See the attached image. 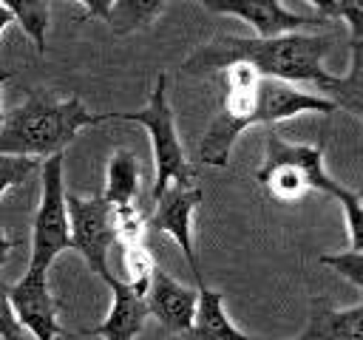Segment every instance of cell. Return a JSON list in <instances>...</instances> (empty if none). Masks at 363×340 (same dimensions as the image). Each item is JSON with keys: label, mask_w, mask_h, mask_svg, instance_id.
<instances>
[{"label": "cell", "mask_w": 363, "mask_h": 340, "mask_svg": "<svg viewBox=\"0 0 363 340\" xmlns=\"http://www.w3.org/2000/svg\"><path fill=\"white\" fill-rule=\"evenodd\" d=\"M335 37L332 34H278V37H218L210 45L199 48L184 71H221L230 62H247L258 71V76L281 79V82H312L326 91L337 108L363 113L360 102V74H363V45L352 48V65L346 76H332L323 68V57L329 54Z\"/></svg>", "instance_id": "6da1fadb"}, {"label": "cell", "mask_w": 363, "mask_h": 340, "mask_svg": "<svg viewBox=\"0 0 363 340\" xmlns=\"http://www.w3.org/2000/svg\"><path fill=\"white\" fill-rule=\"evenodd\" d=\"M105 122V113H88L77 96L54 102L45 94H31L23 105L3 113L0 153L48 159L62 153L79 128Z\"/></svg>", "instance_id": "7a4b0ae2"}, {"label": "cell", "mask_w": 363, "mask_h": 340, "mask_svg": "<svg viewBox=\"0 0 363 340\" xmlns=\"http://www.w3.org/2000/svg\"><path fill=\"white\" fill-rule=\"evenodd\" d=\"M164 74H159V82L150 94V102L145 110H133V113H105L108 119H125V122H136L150 133V144H153V159H156V178H153V190L150 198L156 201L167 184H179V187H196V170L190 167L184 147L176 136V125H173V110L167 105L164 96Z\"/></svg>", "instance_id": "3957f363"}, {"label": "cell", "mask_w": 363, "mask_h": 340, "mask_svg": "<svg viewBox=\"0 0 363 340\" xmlns=\"http://www.w3.org/2000/svg\"><path fill=\"white\" fill-rule=\"evenodd\" d=\"M43 196L34 215V232H31V264L28 269L45 272L51 261L71 249V232H68V212H65V187H62V153H54L43 159Z\"/></svg>", "instance_id": "277c9868"}, {"label": "cell", "mask_w": 363, "mask_h": 340, "mask_svg": "<svg viewBox=\"0 0 363 340\" xmlns=\"http://www.w3.org/2000/svg\"><path fill=\"white\" fill-rule=\"evenodd\" d=\"M65 212H68V232H71V249H79L91 272H96L105 283L113 278L108 266V252L116 244L113 227H111V204L102 196L79 198L65 196Z\"/></svg>", "instance_id": "5b68a950"}, {"label": "cell", "mask_w": 363, "mask_h": 340, "mask_svg": "<svg viewBox=\"0 0 363 340\" xmlns=\"http://www.w3.org/2000/svg\"><path fill=\"white\" fill-rule=\"evenodd\" d=\"M9 303H11V312H14L17 323L26 332H31L34 340H54L60 334L71 337V332H65L57 323V306H54V298L48 292L45 272L28 269L23 275V280L9 286Z\"/></svg>", "instance_id": "8992f818"}, {"label": "cell", "mask_w": 363, "mask_h": 340, "mask_svg": "<svg viewBox=\"0 0 363 340\" xmlns=\"http://www.w3.org/2000/svg\"><path fill=\"white\" fill-rule=\"evenodd\" d=\"M201 198H204V193H201V187H199V184H196V187L167 184V187H164V193L153 201V204H156V210L147 215V227H153V230L167 232V235H173V238H176V244L182 246L184 261H187V266H190V272H193V278H196L199 289L204 286V278H201L199 264H196V255H193L190 221H193V212H196V207L201 204Z\"/></svg>", "instance_id": "52a82bcc"}, {"label": "cell", "mask_w": 363, "mask_h": 340, "mask_svg": "<svg viewBox=\"0 0 363 340\" xmlns=\"http://www.w3.org/2000/svg\"><path fill=\"white\" fill-rule=\"evenodd\" d=\"M309 110L332 113V110H337V105L332 99L320 96V94H309V91L295 88L289 82L261 76V82L255 88V99H252L250 116H247V128L250 125H275L281 119H289V116H298V113H309Z\"/></svg>", "instance_id": "ba28073f"}, {"label": "cell", "mask_w": 363, "mask_h": 340, "mask_svg": "<svg viewBox=\"0 0 363 340\" xmlns=\"http://www.w3.org/2000/svg\"><path fill=\"white\" fill-rule=\"evenodd\" d=\"M204 8L216 11V14H235L244 23H250L255 28L258 37H278V34H289L298 31L303 26H326L329 20L323 17H312V14H295L286 11L281 6V0H196Z\"/></svg>", "instance_id": "9c48e42d"}, {"label": "cell", "mask_w": 363, "mask_h": 340, "mask_svg": "<svg viewBox=\"0 0 363 340\" xmlns=\"http://www.w3.org/2000/svg\"><path fill=\"white\" fill-rule=\"evenodd\" d=\"M196 300H199V289L182 286L162 269H153L147 292H145V306H147V314L156 317L170 334L184 337L190 332L193 314H196Z\"/></svg>", "instance_id": "30bf717a"}, {"label": "cell", "mask_w": 363, "mask_h": 340, "mask_svg": "<svg viewBox=\"0 0 363 340\" xmlns=\"http://www.w3.org/2000/svg\"><path fill=\"white\" fill-rule=\"evenodd\" d=\"M264 162H281L295 167L309 190H320L326 196H335L337 201H343L352 190H346L343 184L332 181V176L323 170V144H289L284 142L275 130L267 133V159Z\"/></svg>", "instance_id": "8fae6325"}, {"label": "cell", "mask_w": 363, "mask_h": 340, "mask_svg": "<svg viewBox=\"0 0 363 340\" xmlns=\"http://www.w3.org/2000/svg\"><path fill=\"white\" fill-rule=\"evenodd\" d=\"M108 286L113 292V303H111L108 320L94 326V329H82L77 334H99L105 340H133L142 332L145 320L150 317L147 306H145V298L136 295L130 286H125L119 278H111Z\"/></svg>", "instance_id": "7c38bea8"}, {"label": "cell", "mask_w": 363, "mask_h": 340, "mask_svg": "<svg viewBox=\"0 0 363 340\" xmlns=\"http://www.w3.org/2000/svg\"><path fill=\"white\" fill-rule=\"evenodd\" d=\"M301 340H363V303L332 309L326 300H318Z\"/></svg>", "instance_id": "4fadbf2b"}, {"label": "cell", "mask_w": 363, "mask_h": 340, "mask_svg": "<svg viewBox=\"0 0 363 340\" xmlns=\"http://www.w3.org/2000/svg\"><path fill=\"white\" fill-rule=\"evenodd\" d=\"M184 340H258V337H250V334L238 332L230 323V317L224 314L221 292H213V289L201 286L199 300H196L193 326L184 334Z\"/></svg>", "instance_id": "5bb4252c"}, {"label": "cell", "mask_w": 363, "mask_h": 340, "mask_svg": "<svg viewBox=\"0 0 363 340\" xmlns=\"http://www.w3.org/2000/svg\"><path fill=\"white\" fill-rule=\"evenodd\" d=\"M139 193V159L130 150H113L102 198L108 204H130Z\"/></svg>", "instance_id": "9a60e30c"}, {"label": "cell", "mask_w": 363, "mask_h": 340, "mask_svg": "<svg viewBox=\"0 0 363 340\" xmlns=\"http://www.w3.org/2000/svg\"><path fill=\"white\" fill-rule=\"evenodd\" d=\"M255 178H258V184L267 190V196L275 198V201H281V204H289V201L301 198V196L309 190L306 181H303V176H301L295 167L281 164V162H264V164L258 167Z\"/></svg>", "instance_id": "2e32d148"}, {"label": "cell", "mask_w": 363, "mask_h": 340, "mask_svg": "<svg viewBox=\"0 0 363 340\" xmlns=\"http://www.w3.org/2000/svg\"><path fill=\"white\" fill-rule=\"evenodd\" d=\"M0 6L20 23V28L34 40L37 54H45V31H48V0H0Z\"/></svg>", "instance_id": "e0dca14e"}, {"label": "cell", "mask_w": 363, "mask_h": 340, "mask_svg": "<svg viewBox=\"0 0 363 340\" xmlns=\"http://www.w3.org/2000/svg\"><path fill=\"white\" fill-rule=\"evenodd\" d=\"M162 8V0H111L108 8V26L113 34H130L136 28H145Z\"/></svg>", "instance_id": "ac0fdd59"}, {"label": "cell", "mask_w": 363, "mask_h": 340, "mask_svg": "<svg viewBox=\"0 0 363 340\" xmlns=\"http://www.w3.org/2000/svg\"><path fill=\"white\" fill-rule=\"evenodd\" d=\"M111 227L116 235V244H142L147 235V212L139 210L133 201L130 204H111Z\"/></svg>", "instance_id": "d6986e66"}, {"label": "cell", "mask_w": 363, "mask_h": 340, "mask_svg": "<svg viewBox=\"0 0 363 340\" xmlns=\"http://www.w3.org/2000/svg\"><path fill=\"white\" fill-rule=\"evenodd\" d=\"M122 269H125V286H130L136 295L145 298L147 292V283H150V275L156 269L153 264V255L145 244H125L122 246Z\"/></svg>", "instance_id": "ffe728a7"}, {"label": "cell", "mask_w": 363, "mask_h": 340, "mask_svg": "<svg viewBox=\"0 0 363 340\" xmlns=\"http://www.w3.org/2000/svg\"><path fill=\"white\" fill-rule=\"evenodd\" d=\"M37 167H40V159H34V156H6V153H0V196L9 187L26 181Z\"/></svg>", "instance_id": "44dd1931"}, {"label": "cell", "mask_w": 363, "mask_h": 340, "mask_svg": "<svg viewBox=\"0 0 363 340\" xmlns=\"http://www.w3.org/2000/svg\"><path fill=\"white\" fill-rule=\"evenodd\" d=\"M318 261L346 275L354 283V289H363V249H349L340 255H318Z\"/></svg>", "instance_id": "7402d4cb"}, {"label": "cell", "mask_w": 363, "mask_h": 340, "mask_svg": "<svg viewBox=\"0 0 363 340\" xmlns=\"http://www.w3.org/2000/svg\"><path fill=\"white\" fill-rule=\"evenodd\" d=\"M346 210V221H349V249H363V207H360V193L352 190L343 201Z\"/></svg>", "instance_id": "603a6c76"}, {"label": "cell", "mask_w": 363, "mask_h": 340, "mask_svg": "<svg viewBox=\"0 0 363 340\" xmlns=\"http://www.w3.org/2000/svg\"><path fill=\"white\" fill-rule=\"evenodd\" d=\"M337 17H343L349 26L352 48H360V42H363V0H337Z\"/></svg>", "instance_id": "cb8c5ba5"}, {"label": "cell", "mask_w": 363, "mask_h": 340, "mask_svg": "<svg viewBox=\"0 0 363 340\" xmlns=\"http://www.w3.org/2000/svg\"><path fill=\"white\" fill-rule=\"evenodd\" d=\"M0 337L3 340H28L26 337V329L17 323L14 312H11V303H9V283L0 280Z\"/></svg>", "instance_id": "d4e9b609"}, {"label": "cell", "mask_w": 363, "mask_h": 340, "mask_svg": "<svg viewBox=\"0 0 363 340\" xmlns=\"http://www.w3.org/2000/svg\"><path fill=\"white\" fill-rule=\"evenodd\" d=\"M82 6H85V14H82V20L85 17H108V8H111V0H79Z\"/></svg>", "instance_id": "484cf974"}, {"label": "cell", "mask_w": 363, "mask_h": 340, "mask_svg": "<svg viewBox=\"0 0 363 340\" xmlns=\"http://www.w3.org/2000/svg\"><path fill=\"white\" fill-rule=\"evenodd\" d=\"M318 8V17L323 20H335L337 17V0H309Z\"/></svg>", "instance_id": "4316f807"}, {"label": "cell", "mask_w": 363, "mask_h": 340, "mask_svg": "<svg viewBox=\"0 0 363 340\" xmlns=\"http://www.w3.org/2000/svg\"><path fill=\"white\" fill-rule=\"evenodd\" d=\"M11 246H14V244L6 238V232H3V227H0V269H3V264L9 261V252H11Z\"/></svg>", "instance_id": "83f0119b"}, {"label": "cell", "mask_w": 363, "mask_h": 340, "mask_svg": "<svg viewBox=\"0 0 363 340\" xmlns=\"http://www.w3.org/2000/svg\"><path fill=\"white\" fill-rule=\"evenodd\" d=\"M9 23H14V20H11V14H9V11H6L3 6H0V31H3V28H6Z\"/></svg>", "instance_id": "f1b7e54d"}, {"label": "cell", "mask_w": 363, "mask_h": 340, "mask_svg": "<svg viewBox=\"0 0 363 340\" xmlns=\"http://www.w3.org/2000/svg\"><path fill=\"white\" fill-rule=\"evenodd\" d=\"M9 76H11V74H9V71H0V88H3V82H6V79H9ZM0 125H3V110H0Z\"/></svg>", "instance_id": "f546056e"}]
</instances>
